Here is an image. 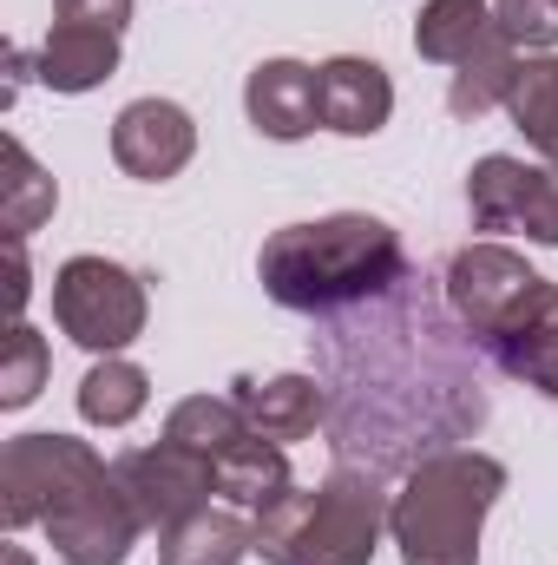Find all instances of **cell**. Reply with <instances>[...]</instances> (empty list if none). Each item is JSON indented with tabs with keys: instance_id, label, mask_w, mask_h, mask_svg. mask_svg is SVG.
Returning a JSON list of instances; mask_svg holds the SVG:
<instances>
[{
	"instance_id": "6da1fadb",
	"label": "cell",
	"mask_w": 558,
	"mask_h": 565,
	"mask_svg": "<svg viewBox=\"0 0 558 565\" xmlns=\"http://www.w3.org/2000/svg\"><path fill=\"white\" fill-rule=\"evenodd\" d=\"M0 520L7 533L40 526L66 565H126L144 533L119 473L73 434H20L0 447Z\"/></svg>"
},
{
	"instance_id": "7a4b0ae2",
	"label": "cell",
	"mask_w": 558,
	"mask_h": 565,
	"mask_svg": "<svg viewBox=\"0 0 558 565\" xmlns=\"http://www.w3.org/2000/svg\"><path fill=\"white\" fill-rule=\"evenodd\" d=\"M257 277L270 302L296 316H335L362 302H388L408 282L401 237L368 211H335L315 224H282L257 250Z\"/></svg>"
},
{
	"instance_id": "3957f363",
	"label": "cell",
	"mask_w": 558,
	"mask_h": 565,
	"mask_svg": "<svg viewBox=\"0 0 558 565\" xmlns=\"http://www.w3.org/2000/svg\"><path fill=\"white\" fill-rule=\"evenodd\" d=\"M506 493V467L473 447H447L408 467L401 493L388 500V533L401 565H480V526Z\"/></svg>"
},
{
	"instance_id": "277c9868",
	"label": "cell",
	"mask_w": 558,
	"mask_h": 565,
	"mask_svg": "<svg viewBox=\"0 0 558 565\" xmlns=\"http://www.w3.org/2000/svg\"><path fill=\"white\" fill-rule=\"evenodd\" d=\"M388 526V500L375 473H329L322 487H289L270 513H257L264 565H368Z\"/></svg>"
},
{
	"instance_id": "5b68a950",
	"label": "cell",
	"mask_w": 558,
	"mask_h": 565,
	"mask_svg": "<svg viewBox=\"0 0 558 565\" xmlns=\"http://www.w3.org/2000/svg\"><path fill=\"white\" fill-rule=\"evenodd\" d=\"M53 322L93 355H119L144 335V282L112 257H73L53 277Z\"/></svg>"
},
{
	"instance_id": "8992f818",
	"label": "cell",
	"mask_w": 558,
	"mask_h": 565,
	"mask_svg": "<svg viewBox=\"0 0 558 565\" xmlns=\"http://www.w3.org/2000/svg\"><path fill=\"white\" fill-rule=\"evenodd\" d=\"M466 211H473V231H526L533 244L558 250V164L486 151L466 171Z\"/></svg>"
},
{
	"instance_id": "52a82bcc",
	"label": "cell",
	"mask_w": 558,
	"mask_h": 565,
	"mask_svg": "<svg viewBox=\"0 0 558 565\" xmlns=\"http://www.w3.org/2000/svg\"><path fill=\"white\" fill-rule=\"evenodd\" d=\"M112 473H119L132 513H139L144 526H158V533L178 526V520H191V513L211 507V493H217V467H211L204 454L178 447V440H158V447H132V454H119Z\"/></svg>"
},
{
	"instance_id": "ba28073f",
	"label": "cell",
	"mask_w": 558,
	"mask_h": 565,
	"mask_svg": "<svg viewBox=\"0 0 558 565\" xmlns=\"http://www.w3.org/2000/svg\"><path fill=\"white\" fill-rule=\"evenodd\" d=\"M480 349L513 375V382H526V388H539V395H552L558 402V282H533L486 335H480Z\"/></svg>"
},
{
	"instance_id": "9c48e42d",
	"label": "cell",
	"mask_w": 558,
	"mask_h": 565,
	"mask_svg": "<svg viewBox=\"0 0 558 565\" xmlns=\"http://www.w3.org/2000/svg\"><path fill=\"white\" fill-rule=\"evenodd\" d=\"M533 282H539V270H533L519 250H506V244H466V250L447 257V309H453L460 329L480 342Z\"/></svg>"
},
{
	"instance_id": "30bf717a",
	"label": "cell",
	"mask_w": 558,
	"mask_h": 565,
	"mask_svg": "<svg viewBox=\"0 0 558 565\" xmlns=\"http://www.w3.org/2000/svg\"><path fill=\"white\" fill-rule=\"evenodd\" d=\"M197 151V126L184 106L171 99H132L119 119H112V158L126 178H144V184H164L191 164Z\"/></svg>"
},
{
	"instance_id": "8fae6325",
	"label": "cell",
	"mask_w": 558,
	"mask_h": 565,
	"mask_svg": "<svg viewBox=\"0 0 558 565\" xmlns=\"http://www.w3.org/2000/svg\"><path fill=\"white\" fill-rule=\"evenodd\" d=\"M244 113L264 139L296 145L322 126V73L302 60H264L244 86Z\"/></svg>"
},
{
	"instance_id": "7c38bea8",
	"label": "cell",
	"mask_w": 558,
	"mask_h": 565,
	"mask_svg": "<svg viewBox=\"0 0 558 565\" xmlns=\"http://www.w3.org/2000/svg\"><path fill=\"white\" fill-rule=\"evenodd\" d=\"M315 73H322V126H329V132H342V139H375V132L388 126V113H395V79H388L375 60L342 53V60H329V66H315Z\"/></svg>"
},
{
	"instance_id": "4fadbf2b",
	"label": "cell",
	"mask_w": 558,
	"mask_h": 565,
	"mask_svg": "<svg viewBox=\"0 0 558 565\" xmlns=\"http://www.w3.org/2000/svg\"><path fill=\"white\" fill-rule=\"evenodd\" d=\"M230 402L244 408V422L257 427L264 440H309L315 427L329 422V388L315 382V375H270V382H257V375H244L237 388H230Z\"/></svg>"
},
{
	"instance_id": "5bb4252c",
	"label": "cell",
	"mask_w": 558,
	"mask_h": 565,
	"mask_svg": "<svg viewBox=\"0 0 558 565\" xmlns=\"http://www.w3.org/2000/svg\"><path fill=\"white\" fill-rule=\"evenodd\" d=\"M257 553V526L244 507H197L191 520L158 533V565H244Z\"/></svg>"
},
{
	"instance_id": "9a60e30c",
	"label": "cell",
	"mask_w": 558,
	"mask_h": 565,
	"mask_svg": "<svg viewBox=\"0 0 558 565\" xmlns=\"http://www.w3.org/2000/svg\"><path fill=\"white\" fill-rule=\"evenodd\" d=\"M119 73V33L86 26V20H53L46 46H40V79L53 93H93Z\"/></svg>"
},
{
	"instance_id": "2e32d148",
	"label": "cell",
	"mask_w": 558,
	"mask_h": 565,
	"mask_svg": "<svg viewBox=\"0 0 558 565\" xmlns=\"http://www.w3.org/2000/svg\"><path fill=\"white\" fill-rule=\"evenodd\" d=\"M519 66H526V60H519V46H513V40L493 26V33H486V40H480V46H473L460 66H453L447 113H453V119H486L493 106H506V99H513V86H519Z\"/></svg>"
},
{
	"instance_id": "e0dca14e",
	"label": "cell",
	"mask_w": 558,
	"mask_h": 565,
	"mask_svg": "<svg viewBox=\"0 0 558 565\" xmlns=\"http://www.w3.org/2000/svg\"><path fill=\"white\" fill-rule=\"evenodd\" d=\"M289 487H296V480H289V460H282L277 440H264V434L237 440V447L217 460V493H224V507H244V513H270V507H277Z\"/></svg>"
},
{
	"instance_id": "ac0fdd59",
	"label": "cell",
	"mask_w": 558,
	"mask_h": 565,
	"mask_svg": "<svg viewBox=\"0 0 558 565\" xmlns=\"http://www.w3.org/2000/svg\"><path fill=\"white\" fill-rule=\"evenodd\" d=\"M486 33H493V7L486 0H427L415 20V53L433 60V66H460Z\"/></svg>"
},
{
	"instance_id": "d6986e66",
	"label": "cell",
	"mask_w": 558,
	"mask_h": 565,
	"mask_svg": "<svg viewBox=\"0 0 558 565\" xmlns=\"http://www.w3.org/2000/svg\"><path fill=\"white\" fill-rule=\"evenodd\" d=\"M250 434H257V427L244 422V408H237L230 395H191V402H178V408L164 415V440L204 454L211 467H217L237 440H250Z\"/></svg>"
},
{
	"instance_id": "ffe728a7",
	"label": "cell",
	"mask_w": 558,
	"mask_h": 565,
	"mask_svg": "<svg viewBox=\"0 0 558 565\" xmlns=\"http://www.w3.org/2000/svg\"><path fill=\"white\" fill-rule=\"evenodd\" d=\"M0 224H7V237H26V231H40L46 217H53V204H60V184L26 158V145L20 139H0Z\"/></svg>"
},
{
	"instance_id": "44dd1931",
	"label": "cell",
	"mask_w": 558,
	"mask_h": 565,
	"mask_svg": "<svg viewBox=\"0 0 558 565\" xmlns=\"http://www.w3.org/2000/svg\"><path fill=\"white\" fill-rule=\"evenodd\" d=\"M144 402H151V375H144L139 362H126V355L93 362V369H86V382H79V415H86L93 427L139 422Z\"/></svg>"
},
{
	"instance_id": "7402d4cb",
	"label": "cell",
	"mask_w": 558,
	"mask_h": 565,
	"mask_svg": "<svg viewBox=\"0 0 558 565\" xmlns=\"http://www.w3.org/2000/svg\"><path fill=\"white\" fill-rule=\"evenodd\" d=\"M506 113H513V126L526 132V145H533L546 164H558V53H539V60L519 66V86H513Z\"/></svg>"
},
{
	"instance_id": "603a6c76",
	"label": "cell",
	"mask_w": 558,
	"mask_h": 565,
	"mask_svg": "<svg viewBox=\"0 0 558 565\" xmlns=\"http://www.w3.org/2000/svg\"><path fill=\"white\" fill-rule=\"evenodd\" d=\"M46 382V335L26 322H7L0 335V408H26Z\"/></svg>"
},
{
	"instance_id": "cb8c5ba5",
	"label": "cell",
	"mask_w": 558,
	"mask_h": 565,
	"mask_svg": "<svg viewBox=\"0 0 558 565\" xmlns=\"http://www.w3.org/2000/svg\"><path fill=\"white\" fill-rule=\"evenodd\" d=\"M493 26L513 46L546 53V46H558V0H493Z\"/></svg>"
},
{
	"instance_id": "d4e9b609",
	"label": "cell",
	"mask_w": 558,
	"mask_h": 565,
	"mask_svg": "<svg viewBox=\"0 0 558 565\" xmlns=\"http://www.w3.org/2000/svg\"><path fill=\"white\" fill-rule=\"evenodd\" d=\"M53 13H60V20H86V26L119 33V26L132 20V0H53Z\"/></svg>"
},
{
	"instance_id": "484cf974",
	"label": "cell",
	"mask_w": 558,
	"mask_h": 565,
	"mask_svg": "<svg viewBox=\"0 0 558 565\" xmlns=\"http://www.w3.org/2000/svg\"><path fill=\"white\" fill-rule=\"evenodd\" d=\"M26 296H33V282H26V237H7V316L13 322H20Z\"/></svg>"
},
{
	"instance_id": "4316f807",
	"label": "cell",
	"mask_w": 558,
	"mask_h": 565,
	"mask_svg": "<svg viewBox=\"0 0 558 565\" xmlns=\"http://www.w3.org/2000/svg\"><path fill=\"white\" fill-rule=\"evenodd\" d=\"M0 565H33V559H26L20 546H7V553H0Z\"/></svg>"
}]
</instances>
